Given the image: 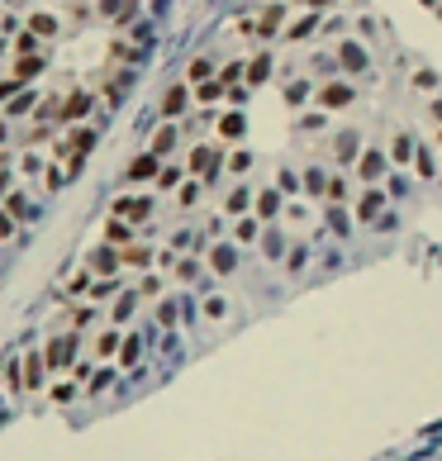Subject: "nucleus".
Wrapping results in <instances>:
<instances>
[{
    "label": "nucleus",
    "instance_id": "nucleus-1",
    "mask_svg": "<svg viewBox=\"0 0 442 461\" xmlns=\"http://www.w3.org/2000/svg\"><path fill=\"white\" fill-rule=\"evenodd\" d=\"M219 172V157H214V152H209V148H195V152H190V176H214Z\"/></svg>",
    "mask_w": 442,
    "mask_h": 461
},
{
    "label": "nucleus",
    "instance_id": "nucleus-2",
    "mask_svg": "<svg viewBox=\"0 0 442 461\" xmlns=\"http://www.w3.org/2000/svg\"><path fill=\"white\" fill-rule=\"evenodd\" d=\"M348 100H352V86H324V91H319V105H333V110L348 105Z\"/></svg>",
    "mask_w": 442,
    "mask_h": 461
},
{
    "label": "nucleus",
    "instance_id": "nucleus-3",
    "mask_svg": "<svg viewBox=\"0 0 442 461\" xmlns=\"http://www.w3.org/2000/svg\"><path fill=\"white\" fill-rule=\"evenodd\" d=\"M243 128H248V119H243V114H223V119H219V133H223V138H238Z\"/></svg>",
    "mask_w": 442,
    "mask_h": 461
},
{
    "label": "nucleus",
    "instance_id": "nucleus-4",
    "mask_svg": "<svg viewBox=\"0 0 442 461\" xmlns=\"http://www.w3.org/2000/svg\"><path fill=\"white\" fill-rule=\"evenodd\" d=\"M380 200H385V195H380V191L362 195V205H357V214H362V219H376V214H380Z\"/></svg>",
    "mask_w": 442,
    "mask_h": 461
},
{
    "label": "nucleus",
    "instance_id": "nucleus-5",
    "mask_svg": "<svg viewBox=\"0 0 442 461\" xmlns=\"http://www.w3.org/2000/svg\"><path fill=\"white\" fill-rule=\"evenodd\" d=\"M380 172H385V157H380V152H366V157H362V176H366V181H376Z\"/></svg>",
    "mask_w": 442,
    "mask_h": 461
},
{
    "label": "nucleus",
    "instance_id": "nucleus-6",
    "mask_svg": "<svg viewBox=\"0 0 442 461\" xmlns=\"http://www.w3.org/2000/svg\"><path fill=\"white\" fill-rule=\"evenodd\" d=\"M248 200H253V195H248V186H238V191L223 200V209H228V214H243V209H248Z\"/></svg>",
    "mask_w": 442,
    "mask_h": 461
},
{
    "label": "nucleus",
    "instance_id": "nucleus-7",
    "mask_svg": "<svg viewBox=\"0 0 442 461\" xmlns=\"http://www.w3.org/2000/svg\"><path fill=\"white\" fill-rule=\"evenodd\" d=\"M153 172H158V157H138L133 167H128V176H133V181H148Z\"/></svg>",
    "mask_w": 442,
    "mask_h": 461
},
{
    "label": "nucleus",
    "instance_id": "nucleus-8",
    "mask_svg": "<svg viewBox=\"0 0 442 461\" xmlns=\"http://www.w3.org/2000/svg\"><path fill=\"white\" fill-rule=\"evenodd\" d=\"M114 214H124V219H143V214H148V205H143V200H119V205H114Z\"/></svg>",
    "mask_w": 442,
    "mask_h": 461
},
{
    "label": "nucleus",
    "instance_id": "nucleus-9",
    "mask_svg": "<svg viewBox=\"0 0 442 461\" xmlns=\"http://www.w3.org/2000/svg\"><path fill=\"white\" fill-rule=\"evenodd\" d=\"M343 62H348V67H357V72H362V67H366V52L357 48V43H343Z\"/></svg>",
    "mask_w": 442,
    "mask_h": 461
},
{
    "label": "nucleus",
    "instance_id": "nucleus-10",
    "mask_svg": "<svg viewBox=\"0 0 442 461\" xmlns=\"http://www.w3.org/2000/svg\"><path fill=\"white\" fill-rule=\"evenodd\" d=\"M257 200H262V205H257V209H262V214H267V219H271V214H276V209H281V195H276V191H267V195H257Z\"/></svg>",
    "mask_w": 442,
    "mask_h": 461
},
{
    "label": "nucleus",
    "instance_id": "nucleus-11",
    "mask_svg": "<svg viewBox=\"0 0 442 461\" xmlns=\"http://www.w3.org/2000/svg\"><path fill=\"white\" fill-rule=\"evenodd\" d=\"M253 233H257V223H253V219H238V228H233V238H238V243H253Z\"/></svg>",
    "mask_w": 442,
    "mask_h": 461
},
{
    "label": "nucleus",
    "instance_id": "nucleus-12",
    "mask_svg": "<svg viewBox=\"0 0 442 461\" xmlns=\"http://www.w3.org/2000/svg\"><path fill=\"white\" fill-rule=\"evenodd\" d=\"M181 105H186V91H167V100H162V110H167V114H176Z\"/></svg>",
    "mask_w": 442,
    "mask_h": 461
},
{
    "label": "nucleus",
    "instance_id": "nucleus-13",
    "mask_svg": "<svg viewBox=\"0 0 442 461\" xmlns=\"http://www.w3.org/2000/svg\"><path fill=\"white\" fill-rule=\"evenodd\" d=\"M219 86L223 81H205V86H195V96L200 100H219Z\"/></svg>",
    "mask_w": 442,
    "mask_h": 461
},
{
    "label": "nucleus",
    "instance_id": "nucleus-14",
    "mask_svg": "<svg viewBox=\"0 0 442 461\" xmlns=\"http://www.w3.org/2000/svg\"><path fill=\"white\" fill-rule=\"evenodd\" d=\"M172 143H176V133H172V128H162V133H158V143H153V157H158V152H167Z\"/></svg>",
    "mask_w": 442,
    "mask_h": 461
},
{
    "label": "nucleus",
    "instance_id": "nucleus-15",
    "mask_svg": "<svg viewBox=\"0 0 442 461\" xmlns=\"http://www.w3.org/2000/svg\"><path fill=\"white\" fill-rule=\"evenodd\" d=\"M105 238H110V243H128V238H133V233H128L124 223H110V228H105Z\"/></svg>",
    "mask_w": 442,
    "mask_h": 461
},
{
    "label": "nucleus",
    "instance_id": "nucleus-16",
    "mask_svg": "<svg viewBox=\"0 0 442 461\" xmlns=\"http://www.w3.org/2000/svg\"><path fill=\"white\" fill-rule=\"evenodd\" d=\"M352 148H357V133H343L338 138V157H352Z\"/></svg>",
    "mask_w": 442,
    "mask_h": 461
},
{
    "label": "nucleus",
    "instance_id": "nucleus-17",
    "mask_svg": "<svg viewBox=\"0 0 442 461\" xmlns=\"http://www.w3.org/2000/svg\"><path fill=\"white\" fill-rule=\"evenodd\" d=\"M214 267H219V271L233 267V248H219V252H214Z\"/></svg>",
    "mask_w": 442,
    "mask_h": 461
},
{
    "label": "nucleus",
    "instance_id": "nucleus-18",
    "mask_svg": "<svg viewBox=\"0 0 442 461\" xmlns=\"http://www.w3.org/2000/svg\"><path fill=\"white\" fill-rule=\"evenodd\" d=\"M128 314H133V295H124V300L114 304V318H119V323H124V318H128Z\"/></svg>",
    "mask_w": 442,
    "mask_h": 461
},
{
    "label": "nucleus",
    "instance_id": "nucleus-19",
    "mask_svg": "<svg viewBox=\"0 0 442 461\" xmlns=\"http://www.w3.org/2000/svg\"><path fill=\"white\" fill-rule=\"evenodd\" d=\"M281 248H285L281 233H267V257H281Z\"/></svg>",
    "mask_w": 442,
    "mask_h": 461
},
{
    "label": "nucleus",
    "instance_id": "nucleus-20",
    "mask_svg": "<svg viewBox=\"0 0 442 461\" xmlns=\"http://www.w3.org/2000/svg\"><path fill=\"white\" fill-rule=\"evenodd\" d=\"M390 157H395V162H404V157H409V138H395V148H390Z\"/></svg>",
    "mask_w": 442,
    "mask_h": 461
},
{
    "label": "nucleus",
    "instance_id": "nucleus-21",
    "mask_svg": "<svg viewBox=\"0 0 442 461\" xmlns=\"http://www.w3.org/2000/svg\"><path fill=\"white\" fill-rule=\"evenodd\" d=\"M128 362H138V338H133V333H128V343H124V366Z\"/></svg>",
    "mask_w": 442,
    "mask_h": 461
},
{
    "label": "nucleus",
    "instance_id": "nucleus-22",
    "mask_svg": "<svg viewBox=\"0 0 442 461\" xmlns=\"http://www.w3.org/2000/svg\"><path fill=\"white\" fill-rule=\"evenodd\" d=\"M72 143H77V148H91V143H95V133H91V128H77V138H72Z\"/></svg>",
    "mask_w": 442,
    "mask_h": 461
},
{
    "label": "nucleus",
    "instance_id": "nucleus-23",
    "mask_svg": "<svg viewBox=\"0 0 442 461\" xmlns=\"http://www.w3.org/2000/svg\"><path fill=\"white\" fill-rule=\"evenodd\" d=\"M248 162H253L248 152H233V157H228V167H233V172H248Z\"/></svg>",
    "mask_w": 442,
    "mask_h": 461
},
{
    "label": "nucleus",
    "instance_id": "nucleus-24",
    "mask_svg": "<svg viewBox=\"0 0 442 461\" xmlns=\"http://www.w3.org/2000/svg\"><path fill=\"white\" fill-rule=\"evenodd\" d=\"M53 399H57V404H67V399H77V390H72V385H57V390H53Z\"/></svg>",
    "mask_w": 442,
    "mask_h": 461
},
{
    "label": "nucleus",
    "instance_id": "nucleus-25",
    "mask_svg": "<svg viewBox=\"0 0 442 461\" xmlns=\"http://www.w3.org/2000/svg\"><path fill=\"white\" fill-rule=\"evenodd\" d=\"M276 24H281V10H267V15H262V29L271 33V29H276Z\"/></svg>",
    "mask_w": 442,
    "mask_h": 461
},
{
    "label": "nucleus",
    "instance_id": "nucleus-26",
    "mask_svg": "<svg viewBox=\"0 0 442 461\" xmlns=\"http://www.w3.org/2000/svg\"><path fill=\"white\" fill-rule=\"evenodd\" d=\"M0 238H10V219L5 214H0Z\"/></svg>",
    "mask_w": 442,
    "mask_h": 461
},
{
    "label": "nucleus",
    "instance_id": "nucleus-27",
    "mask_svg": "<svg viewBox=\"0 0 442 461\" xmlns=\"http://www.w3.org/2000/svg\"><path fill=\"white\" fill-rule=\"evenodd\" d=\"M0 143H5V124H0Z\"/></svg>",
    "mask_w": 442,
    "mask_h": 461
}]
</instances>
